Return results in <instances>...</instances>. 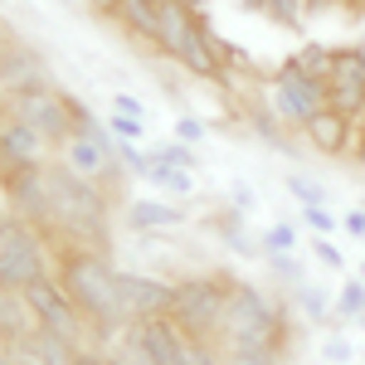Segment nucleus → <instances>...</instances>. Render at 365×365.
<instances>
[{
  "label": "nucleus",
  "mask_w": 365,
  "mask_h": 365,
  "mask_svg": "<svg viewBox=\"0 0 365 365\" xmlns=\"http://www.w3.org/2000/svg\"><path fill=\"white\" fill-rule=\"evenodd\" d=\"M63 166L78 170L83 180H98L108 195H113V170H117V151H113V137L108 132H78V137H68L63 146Z\"/></svg>",
  "instance_id": "obj_10"
},
{
  "label": "nucleus",
  "mask_w": 365,
  "mask_h": 365,
  "mask_svg": "<svg viewBox=\"0 0 365 365\" xmlns=\"http://www.w3.org/2000/svg\"><path fill=\"white\" fill-rule=\"evenodd\" d=\"M356 166L365 170V122H361V137H356Z\"/></svg>",
  "instance_id": "obj_40"
},
{
  "label": "nucleus",
  "mask_w": 365,
  "mask_h": 365,
  "mask_svg": "<svg viewBox=\"0 0 365 365\" xmlns=\"http://www.w3.org/2000/svg\"><path fill=\"white\" fill-rule=\"evenodd\" d=\"M263 15H268L273 25H282V29H302L307 25V5H302V0H268Z\"/></svg>",
  "instance_id": "obj_21"
},
{
  "label": "nucleus",
  "mask_w": 365,
  "mask_h": 365,
  "mask_svg": "<svg viewBox=\"0 0 365 365\" xmlns=\"http://www.w3.org/2000/svg\"><path fill=\"white\" fill-rule=\"evenodd\" d=\"M20 297H25L29 317H34L39 327H49V331H58V336H68V341H83V346L98 341V336H93V327H88V317L78 312V302L68 297V287L58 282V273L34 278Z\"/></svg>",
  "instance_id": "obj_7"
},
{
  "label": "nucleus",
  "mask_w": 365,
  "mask_h": 365,
  "mask_svg": "<svg viewBox=\"0 0 365 365\" xmlns=\"http://www.w3.org/2000/svg\"><path fill=\"white\" fill-rule=\"evenodd\" d=\"M151 185H161V190H170V195H190L195 190V175L180 166H170V161H161L156 151H151V175H146Z\"/></svg>",
  "instance_id": "obj_19"
},
{
  "label": "nucleus",
  "mask_w": 365,
  "mask_h": 365,
  "mask_svg": "<svg viewBox=\"0 0 365 365\" xmlns=\"http://www.w3.org/2000/svg\"><path fill=\"white\" fill-rule=\"evenodd\" d=\"M117 20L132 39L161 49V0H117Z\"/></svg>",
  "instance_id": "obj_16"
},
{
  "label": "nucleus",
  "mask_w": 365,
  "mask_h": 365,
  "mask_svg": "<svg viewBox=\"0 0 365 365\" xmlns=\"http://www.w3.org/2000/svg\"><path fill=\"white\" fill-rule=\"evenodd\" d=\"M103 365H127V356H108V361H103Z\"/></svg>",
  "instance_id": "obj_44"
},
{
  "label": "nucleus",
  "mask_w": 365,
  "mask_h": 365,
  "mask_svg": "<svg viewBox=\"0 0 365 365\" xmlns=\"http://www.w3.org/2000/svg\"><path fill=\"white\" fill-rule=\"evenodd\" d=\"M54 273L68 287V297L78 302V312L88 317L93 336L98 341L127 336L132 317L122 307V287H117L122 268H113L108 249H54Z\"/></svg>",
  "instance_id": "obj_2"
},
{
  "label": "nucleus",
  "mask_w": 365,
  "mask_h": 365,
  "mask_svg": "<svg viewBox=\"0 0 365 365\" xmlns=\"http://www.w3.org/2000/svg\"><path fill=\"white\" fill-rule=\"evenodd\" d=\"M249 122H253V132H258V141H263V146L287 151V137H282L278 117H268V108H263V103H249Z\"/></svg>",
  "instance_id": "obj_20"
},
{
  "label": "nucleus",
  "mask_w": 365,
  "mask_h": 365,
  "mask_svg": "<svg viewBox=\"0 0 365 365\" xmlns=\"http://www.w3.org/2000/svg\"><path fill=\"white\" fill-rule=\"evenodd\" d=\"M175 137L200 146V141H205V122H200V117H180V122H175Z\"/></svg>",
  "instance_id": "obj_34"
},
{
  "label": "nucleus",
  "mask_w": 365,
  "mask_h": 365,
  "mask_svg": "<svg viewBox=\"0 0 365 365\" xmlns=\"http://www.w3.org/2000/svg\"><path fill=\"white\" fill-rule=\"evenodd\" d=\"M88 5H93L103 20H117V0H88Z\"/></svg>",
  "instance_id": "obj_38"
},
{
  "label": "nucleus",
  "mask_w": 365,
  "mask_h": 365,
  "mask_svg": "<svg viewBox=\"0 0 365 365\" xmlns=\"http://www.w3.org/2000/svg\"><path fill=\"white\" fill-rule=\"evenodd\" d=\"M44 234L54 239V249H108L113 244V195L83 180L78 170L63 161L49 166V220Z\"/></svg>",
  "instance_id": "obj_1"
},
{
  "label": "nucleus",
  "mask_w": 365,
  "mask_h": 365,
  "mask_svg": "<svg viewBox=\"0 0 365 365\" xmlns=\"http://www.w3.org/2000/svg\"><path fill=\"white\" fill-rule=\"evenodd\" d=\"M122 346L146 356V365H185V356H190V336L175 327V317H141V322H132Z\"/></svg>",
  "instance_id": "obj_9"
},
{
  "label": "nucleus",
  "mask_w": 365,
  "mask_h": 365,
  "mask_svg": "<svg viewBox=\"0 0 365 365\" xmlns=\"http://www.w3.org/2000/svg\"><path fill=\"white\" fill-rule=\"evenodd\" d=\"M185 5H195V10H205V0H185Z\"/></svg>",
  "instance_id": "obj_45"
},
{
  "label": "nucleus",
  "mask_w": 365,
  "mask_h": 365,
  "mask_svg": "<svg viewBox=\"0 0 365 365\" xmlns=\"http://www.w3.org/2000/svg\"><path fill=\"white\" fill-rule=\"evenodd\" d=\"M44 146L49 141L39 137L29 122H20L10 113V127L0 132V175L5 170H25V166H44Z\"/></svg>",
  "instance_id": "obj_14"
},
{
  "label": "nucleus",
  "mask_w": 365,
  "mask_h": 365,
  "mask_svg": "<svg viewBox=\"0 0 365 365\" xmlns=\"http://www.w3.org/2000/svg\"><path fill=\"white\" fill-rule=\"evenodd\" d=\"M351 5H361V10H365V0H351Z\"/></svg>",
  "instance_id": "obj_46"
},
{
  "label": "nucleus",
  "mask_w": 365,
  "mask_h": 365,
  "mask_svg": "<svg viewBox=\"0 0 365 365\" xmlns=\"http://www.w3.org/2000/svg\"><path fill=\"white\" fill-rule=\"evenodd\" d=\"M113 113H127V117H146V108H141V98H132V93H113Z\"/></svg>",
  "instance_id": "obj_37"
},
{
  "label": "nucleus",
  "mask_w": 365,
  "mask_h": 365,
  "mask_svg": "<svg viewBox=\"0 0 365 365\" xmlns=\"http://www.w3.org/2000/svg\"><path fill=\"white\" fill-rule=\"evenodd\" d=\"M263 249H268V253H292V249H297V229L282 225V220H278V225H268V229H263Z\"/></svg>",
  "instance_id": "obj_26"
},
{
  "label": "nucleus",
  "mask_w": 365,
  "mask_h": 365,
  "mask_svg": "<svg viewBox=\"0 0 365 365\" xmlns=\"http://www.w3.org/2000/svg\"><path fill=\"white\" fill-rule=\"evenodd\" d=\"M302 225H307L312 234H331L341 220L331 215V210H327V205H302Z\"/></svg>",
  "instance_id": "obj_31"
},
{
  "label": "nucleus",
  "mask_w": 365,
  "mask_h": 365,
  "mask_svg": "<svg viewBox=\"0 0 365 365\" xmlns=\"http://www.w3.org/2000/svg\"><path fill=\"white\" fill-rule=\"evenodd\" d=\"M341 229H346V234H351V239H365V210H361V205H356V210H346V215H341Z\"/></svg>",
  "instance_id": "obj_36"
},
{
  "label": "nucleus",
  "mask_w": 365,
  "mask_h": 365,
  "mask_svg": "<svg viewBox=\"0 0 365 365\" xmlns=\"http://www.w3.org/2000/svg\"><path fill=\"white\" fill-rule=\"evenodd\" d=\"M10 113L29 122L44 141L63 146L68 137H78V117H73V93H63L54 83H39V88H25V93H5Z\"/></svg>",
  "instance_id": "obj_6"
},
{
  "label": "nucleus",
  "mask_w": 365,
  "mask_h": 365,
  "mask_svg": "<svg viewBox=\"0 0 365 365\" xmlns=\"http://www.w3.org/2000/svg\"><path fill=\"white\" fill-rule=\"evenodd\" d=\"M322 356L336 361V365H351V346H346L341 336H327V341H322Z\"/></svg>",
  "instance_id": "obj_35"
},
{
  "label": "nucleus",
  "mask_w": 365,
  "mask_h": 365,
  "mask_svg": "<svg viewBox=\"0 0 365 365\" xmlns=\"http://www.w3.org/2000/svg\"><path fill=\"white\" fill-rule=\"evenodd\" d=\"M268 103H273V113H282L292 127H307L322 108H331V93H327L322 78H307V73L287 58V63L273 68V93H268Z\"/></svg>",
  "instance_id": "obj_8"
},
{
  "label": "nucleus",
  "mask_w": 365,
  "mask_h": 365,
  "mask_svg": "<svg viewBox=\"0 0 365 365\" xmlns=\"http://www.w3.org/2000/svg\"><path fill=\"white\" fill-rule=\"evenodd\" d=\"M127 225L137 229V234H151V229H175L185 225V210H175L170 200H132L127 210Z\"/></svg>",
  "instance_id": "obj_17"
},
{
  "label": "nucleus",
  "mask_w": 365,
  "mask_h": 365,
  "mask_svg": "<svg viewBox=\"0 0 365 365\" xmlns=\"http://www.w3.org/2000/svg\"><path fill=\"white\" fill-rule=\"evenodd\" d=\"M225 365H282L278 351H244V346H220Z\"/></svg>",
  "instance_id": "obj_25"
},
{
  "label": "nucleus",
  "mask_w": 365,
  "mask_h": 365,
  "mask_svg": "<svg viewBox=\"0 0 365 365\" xmlns=\"http://www.w3.org/2000/svg\"><path fill=\"white\" fill-rule=\"evenodd\" d=\"M287 341V312L282 302H273L263 287L253 282H234L229 287V312H225V331L220 346H244V351H278Z\"/></svg>",
  "instance_id": "obj_3"
},
{
  "label": "nucleus",
  "mask_w": 365,
  "mask_h": 365,
  "mask_svg": "<svg viewBox=\"0 0 365 365\" xmlns=\"http://www.w3.org/2000/svg\"><path fill=\"white\" fill-rule=\"evenodd\" d=\"M336 68H341V73H356V78L365 83V39H361V44L336 49ZM336 68H331V73H336Z\"/></svg>",
  "instance_id": "obj_28"
},
{
  "label": "nucleus",
  "mask_w": 365,
  "mask_h": 365,
  "mask_svg": "<svg viewBox=\"0 0 365 365\" xmlns=\"http://www.w3.org/2000/svg\"><path fill=\"white\" fill-rule=\"evenodd\" d=\"M234 200H239V205H253V190H249V185H239V180H234Z\"/></svg>",
  "instance_id": "obj_41"
},
{
  "label": "nucleus",
  "mask_w": 365,
  "mask_h": 365,
  "mask_svg": "<svg viewBox=\"0 0 365 365\" xmlns=\"http://www.w3.org/2000/svg\"><path fill=\"white\" fill-rule=\"evenodd\" d=\"M292 297H297V302H302V312H307V317H317V322H322V317L331 312V302H327V292H317L312 282H302V287H292Z\"/></svg>",
  "instance_id": "obj_29"
},
{
  "label": "nucleus",
  "mask_w": 365,
  "mask_h": 365,
  "mask_svg": "<svg viewBox=\"0 0 365 365\" xmlns=\"http://www.w3.org/2000/svg\"><path fill=\"white\" fill-rule=\"evenodd\" d=\"M292 63H297L307 78H322V83H327V78H331V68H336V49H331V44H317V39H307V44L292 54Z\"/></svg>",
  "instance_id": "obj_18"
},
{
  "label": "nucleus",
  "mask_w": 365,
  "mask_h": 365,
  "mask_svg": "<svg viewBox=\"0 0 365 365\" xmlns=\"http://www.w3.org/2000/svg\"><path fill=\"white\" fill-rule=\"evenodd\" d=\"M185 365H225V356H220V346H215V341H190Z\"/></svg>",
  "instance_id": "obj_32"
},
{
  "label": "nucleus",
  "mask_w": 365,
  "mask_h": 365,
  "mask_svg": "<svg viewBox=\"0 0 365 365\" xmlns=\"http://www.w3.org/2000/svg\"><path fill=\"white\" fill-rule=\"evenodd\" d=\"M0 190H5V205H10L20 220L44 229V220H49V166L5 170V175H0Z\"/></svg>",
  "instance_id": "obj_11"
},
{
  "label": "nucleus",
  "mask_w": 365,
  "mask_h": 365,
  "mask_svg": "<svg viewBox=\"0 0 365 365\" xmlns=\"http://www.w3.org/2000/svg\"><path fill=\"white\" fill-rule=\"evenodd\" d=\"M287 190L302 200V205H327V190H322L317 180H307L302 170H287Z\"/></svg>",
  "instance_id": "obj_27"
},
{
  "label": "nucleus",
  "mask_w": 365,
  "mask_h": 365,
  "mask_svg": "<svg viewBox=\"0 0 365 365\" xmlns=\"http://www.w3.org/2000/svg\"><path fill=\"white\" fill-rule=\"evenodd\" d=\"M229 287H234V278H225V273H190V278H180L175 282V302H170L175 327L190 341H215L220 346L225 312H229Z\"/></svg>",
  "instance_id": "obj_5"
},
{
  "label": "nucleus",
  "mask_w": 365,
  "mask_h": 365,
  "mask_svg": "<svg viewBox=\"0 0 365 365\" xmlns=\"http://www.w3.org/2000/svg\"><path fill=\"white\" fill-rule=\"evenodd\" d=\"M302 137H307V146L317 156H351L356 151V137H361V117L341 113V108H322L302 127Z\"/></svg>",
  "instance_id": "obj_13"
},
{
  "label": "nucleus",
  "mask_w": 365,
  "mask_h": 365,
  "mask_svg": "<svg viewBox=\"0 0 365 365\" xmlns=\"http://www.w3.org/2000/svg\"><path fill=\"white\" fill-rule=\"evenodd\" d=\"M361 278H365V263H361Z\"/></svg>",
  "instance_id": "obj_47"
},
{
  "label": "nucleus",
  "mask_w": 365,
  "mask_h": 365,
  "mask_svg": "<svg viewBox=\"0 0 365 365\" xmlns=\"http://www.w3.org/2000/svg\"><path fill=\"white\" fill-rule=\"evenodd\" d=\"M0 83H5V93H25V88L49 83V73H44V63H39L34 49L5 44V49H0Z\"/></svg>",
  "instance_id": "obj_15"
},
{
  "label": "nucleus",
  "mask_w": 365,
  "mask_h": 365,
  "mask_svg": "<svg viewBox=\"0 0 365 365\" xmlns=\"http://www.w3.org/2000/svg\"><path fill=\"white\" fill-rule=\"evenodd\" d=\"M361 331H365V317H361Z\"/></svg>",
  "instance_id": "obj_48"
},
{
  "label": "nucleus",
  "mask_w": 365,
  "mask_h": 365,
  "mask_svg": "<svg viewBox=\"0 0 365 365\" xmlns=\"http://www.w3.org/2000/svg\"><path fill=\"white\" fill-rule=\"evenodd\" d=\"M5 127H10V103L0 98V132H5Z\"/></svg>",
  "instance_id": "obj_43"
},
{
  "label": "nucleus",
  "mask_w": 365,
  "mask_h": 365,
  "mask_svg": "<svg viewBox=\"0 0 365 365\" xmlns=\"http://www.w3.org/2000/svg\"><path fill=\"white\" fill-rule=\"evenodd\" d=\"M117 287H122V307H127V317H132V322H141V317H170L175 282L156 278V273L122 268V273H117Z\"/></svg>",
  "instance_id": "obj_12"
},
{
  "label": "nucleus",
  "mask_w": 365,
  "mask_h": 365,
  "mask_svg": "<svg viewBox=\"0 0 365 365\" xmlns=\"http://www.w3.org/2000/svg\"><path fill=\"white\" fill-rule=\"evenodd\" d=\"M44 273H54V239L20 215H0V292H25Z\"/></svg>",
  "instance_id": "obj_4"
},
{
  "label": "nucleus",
  "mask_w": 365,
  "mask_h": 365,
  "mask_svg": "<svg viewBox=\"0 0 365 365\" xmlns=\"http://www.w3.org/2000/svg\"><path fill=\"white\" fill-rule=\"evenodd\" d=\"M302 5H307V15H322V10H331L336 0H302Z\"/></svg>",
  "instance_id": "obj_39"
},
{
  "label": "nucleus",
  "mask_w": 365,
  "mask_h": 365,
  "mask_svg": "<svg viewBox=\"0 0 365 365\" xmlns=\"http://www.w3.org/2000/svg\"><path fill=\"white\" fill-rule=\"evenodd\" d=\"M108 137H117V141H146V117H127V113H113L108 117Z\"/></svg>",
  "instance_id": "obj_23"
},
{
  "label": "nucleus",
  "mask_w": 365,
  "mask_h": 365,
  "mask_svg": "<svg viewBox=\"0 0 365 365\" xmlns=\"http://www.w3.org/2000/svg\"><path fill=\"white\" fill-rule=\"evenodd\" d=\"M156 156H161V161H170V166H180V170H195L200 166V156H195V146H190V141H161V146H156Z\"/></svg>",
  "instance_id": "obj_24"
},
{
  "label": "nucleus",
  "mask_w": 365,
  "mask_h": 365,
  "mask_svg": "<svg viewBox=\"0 0 365 365\" xmlns=\"http://www.w3.org/2000/svg\"><path fill=\"white\" fill-rule=\"evenodd\" d=\"M239 5H244L249 15H263V5H268V0H239Z\"/></svg>",
  "instance_id": "obj_42"
},
{
  "label": "nucleus",
  "mask_w": 365,
  "mask_h": 365,
  "mask_svg": "<svg viewBox=\"0 0 365 365\" xmlns=\"http://www.w3.org/2000/svg\"><path fill=\"white\" fill-rule=\"evenodd\" d=\"M336 312H341V317H356V322L365 317V278H361V273L341 282V292H336Z\"/></svg>",
  "instance_id": "obj_22"
},
{
  "label": "nucleus",
  "mask_w": 365,
  "mask_h": 365,
  "mask_svg": "<svg viewBox=\"0 0 365 365\" xmlns=\"http://www.w3.org/2000/svg\"><path fill=\"white\" fill-rule=\"evenodd\" d=\"M268 263H273V273H278L282 282H287V287H302V263H297V258H292V253H268Z\"/></svg>",
  "instance_id": "obj_30"
},
{
  "label": "nucleus",
  "mask_w": 365,
  "mask_h": 365,
  "mask_svg": "<svg viewBox=\"0 0 365 365\" xmlns=\"http://www.w3.org/2000/svg\"><path fill=\"white\" fill-rule=\"evenodd\" d=\"M312 249H317V263H327V268H346L341 249L331 244V239H327V234H317V244H312Z\"/></svg>",
  "instance_id": "obj_33"
}]
</instances>
